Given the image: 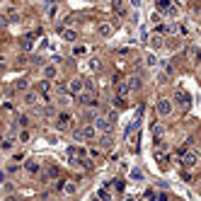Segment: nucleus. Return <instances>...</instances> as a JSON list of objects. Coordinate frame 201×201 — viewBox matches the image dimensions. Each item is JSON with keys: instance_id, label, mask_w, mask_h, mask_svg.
Here are the masks:
<instances>
[{"instance_id": "18", "label": "nucleus", "mask_w": 201, "mask_h": 201, "mask_svg": "<svg viewBox=\"0 0 201 201\" xmlns=\"http://www.w3.org/2000/svg\"><path fill=\"white\" fill-rule=\"evenodd\" d=\"M150 44H153V46H160V44H162V39L157 37V34H153V39H150Z\"/></svg>"}, {"instance_id": "7", "label": "nucleus", "mask_w": 201, "mask_h": 201, "mask_svg": "<svg viewBox=\"0 0 201 201\" xmlns=\"http://www.w3.org/2000/svg\"><path fill=\"white\" fill-rule=\"evenodd\" d=\"M80 90H82V80H70L68 82V92H70V95H80Z\"/></svg>"}, {"instance_id": "4", "label": "nucleus", "mask_w": 201, "mask_h": 201, "mask_svg": "<svg viewBox=\"0 0 201 201\" xmlns=\"http://www.w3.org/2000/svg\"><path fill=\"white\" fill-rule=\"evenodd\" d=\"M157 114H160V116H170V114H172V102L170 100H160L157 102Z\"/></svg>"}, {"instance_id": "8", "label": "nucleus", "mask_w": 201, "mask_h": 201, "mask_svg": "<svg viewBox=\"0 0 201 201\" xmlns=\"http://www.w3.org/2000/svg\"><path fill=\"white\" fill-rule=\"evenodd\" d=\"M187 54H189V58H192V61H194L196 65L201 63V51L196 49V46H189V51H187Z\"/></svg>"}, {"instance_id": "26", "label": "nucleus", "mask_w": 201, "mask_h": 201, "mask_svg": "<svg viewBox=\"0 0 201 201\" xmlns=\"http://www.w3.org/2000/svg\"><path fill=\"white\" fill-rule=\"evenodd\" d=\"M3 24H5V17H3V15H0V27H3Z\"/></svg>"}, {"instance_id": "2", "label": "nucleus", "mask_w": 201, "mask_h": 201, "mask_svg": "<svg viewBox=\"0 0 201 201\" xmlns=\"http://www.w3.org/2000/svg\"><path fill=\"white\" fill-rule=\"evenodd\" d=\"M172 104H182V107H189V104H192V97H189V95H187L182 87H174V92H172Z\"/></svg>"}, {"instance_id": "13", "label": "nucleus", "mask_w": 201, "mask_h": 201, "mask_svg": "<svg viewBox=\"0 0 201 201\" xmlns=\"http://www.w3.org/2000/svg\"><path fill=\"white\" fill-rule=\"evenodd\" d=\"M114 107H116V109H126V102H124V97H114Z\"/></svg>"}, {"instance_id": "10", "label": "nucleus", "mask_w": 201, "mask_h": 201, "mask_svg": "<svg viewBox=\"0 0 201 201\" xmlns=\"http://www.w3.org/2000/svg\"><path fill=\"white\" fill-rule=\"evenodd\" d=\"M80 133H82V138H95V136H97V131H95V126H87V128H82Z\"/></svg>"}, {"instance_id": "1", "label": "nucleus", "mask_w": 201, "mask_h": 201, "mask_svg": "<svg viewBox=\"0 0 201 201\" xmlns=\"http://www.w3.org/2000/svg\"><path fill=\"white\" fill-rule=\"evenodd\" d=\"M157 12L174 17V15H177V3H174V0H157Z\"/></svg>"}, {"instance_id": "19", "label": "nucleus", "mask_w": 201, "mask_h": 201, "mask_svg": "<svg viewBox=\"0 0 201 201\" xmlns=\"http://www.w3.org/2000/svg\"><path fill=\"white\" fill-rule=\"evenodd\" d=\"M87 65H90L92 70H97V68H100V61H97V58H92V61H90V63H87Z\"/></svg>"}, {"instance_id": "12", "label": "nucleus", "mask_w": 201, "mask_h": 201, "mask_svg": "<svg viewBox=\"0 0 201 201\" xmlns=\"http://www.w3.org/2000/svg\"><path fill=\"white\" fill-rule=\"evenodd\" d=\"M121 5H124V0H111V8H114L116 15H124V8H121Z\"/></svg>"}, {"instance_id": "6", "label": "nucleus", "mask_w": 201, "mask_h": 201, "mask_svg": "<svg viewBox=\"0 0 201 201\" xmlns=\"http://www.w3.org/2000/svg\"><path fill=\"white\" fill-rule=\"evenodd\" d=\"M95 124H97V128H100V131H107V133H109L111 126H114V124H111L109 119H104V116H100V119L95 121Z\"/></svg>"}, {"instance_id": "9", "label": "nucleus", "mask_w": 201, "mask_h": 201, "mask_svg": "<svg viewBox=\"0 0 201 201\" xmlns=\"http://www.w3.org/2000/svg\"><path fill=\"white\" fill-rule=\"evenodd\" d=\"M56 126H58V128H68V126H70V116H68V114H61Z\"/></svg>"}, {"instance_id": "23", "label": "nucleus", "mask_w": 201, "mask_h": 201, "mask_svg": "<svg viewBox=\"0 0 201 201\" xmlns=\"http://www.w3.org/2000/svg\"><path fill=\"white\" fill-rule=\"evenodd\" d=\"M19 141H22V143H27V141H29V133H27V131H22V133H19Z\"/></svg>"}, {"instance_id": "22", "label": "nucleus", "mask_w": 201, "mask_h": 201, "mask_svg": "<svg viewBox=\"0 0 201 201\" xmlns=\"http://www.w3.org/2000/svg\"><path fill=\"white\" fill-rule=\"evenodd\" d=\"M114 187H116L119 192H124V179H114Z\"/></svg>"}, {"instance_id": "15", "label": "nucleus", "mask_w": 201, "mask_h": 201, "mask_svg": "<svg viewBox=\"0 0 201 201\" xmlns=\"http://www.w3.org/2000/svg\"><path fill=\"white\" fill-rule=\"evenodd\" d=\"M24 100H27L29 104H37V102H39V97H37V92H29V95L24 97Z\"/></svg>"}, {"instance_id": "14", "label": "nucleus", "mask_w": 201, "mask_h": 201, "mask_svg": "<svg viewBox=\"0 0 201 201\" xmlns=\"http://www.w3.org/2000/svg\"><path fill=\"white\" fill-rule=\"evenodd\" d=\"M100 34L102 37H109L111 34V24H100Z\"/></svg>"}, {"instance_id": "5", "label": "nucleus", "mask_w": 201, "mask_h": 201, "mask_svg": "<svg viewBox=\"0 0 201 201\" xmlns=\"http://www.w3.org/2000/svg\"><path fill=\"white\" fill-rule=\"evenodd\" d=\"M37 90L44 95V100H46V102H51V82H49V80H41V82L37 85Z\"/></svg>"}, {"instance_id": "17", "label": "nucleus", "mask_w": 201, "mask_h": 201, "mask_svg": "<svg viewBox=\"0 0 201 201\" xmlns=\"http://www.w3.org/2000/svg\"><path fill=\"white\" fill-rule=\"evenodd\" d=\"M102 148H111V136H104V138H102Z\"/></svg>"}, {"instance_id": "21", "label": "nucleus", "mask_w": 201, "mask_h": 201, "mask_svg": "<svg viewBox=\"0 0 201 201\" xmlns=\"http://www.w3.org/2000/svg\"><path fill=\"white\" fill-rule=\"evenodd\" d=\"M44 73H46V78H56V68H46Z\"/></svg>"}, {"instance_id": "16", "label": "nucleus", "mask_w": 201, "mask_h": 201, "mask_svg": "<svg viewBox=\"0 0 201 201\" xmlns=\"http://www.w3.org/2000/svg\"><path fill=\"white\" fill-rule=\"evenodd\" d=\"M63 39H68V41H73V39H75V32H70V29H65V32H63Z\"/></svg>"}, {"instance_id": "11", "label": "nucleus", "mask_w": 201, "mask_h": 201, "mask_svg": "<svg viewBox=\"0 0 201 201\" xmlns=\"http://www.w3.org/2000/svg\"><path fill=\"white\" fill-rule=\"evenodd\" d=\"M24 167H27V172H32V174L39 172V162H37V160H27V165H24Z\"/></svg>"}, {"instance_id": "25", "label": "nucleus", "mask_w": 201, "mask_h": 201, "mask_svg": "<svg viewBox=\"0 0 201 201\" xmlns=\"http://www.w3.org/2000/svg\"><path fill=\"white\" fill-rule=\"evenodd\" d=\"M146 61H148V65H155V63H157V58H155V56H148Z\"/></svg>"}, {"instance_id": "20", "label": "nucleus", "mask_w": 201, "mask_h": 201, "mask_svg": "<svg viewBox=\"0 0 201 201\" xmlns=\"http://www.w3.org/2000/svg\"><path fill=\"white\" fill-rule=\"evenodd\" d=\"M63 192H65V194H73L75 187H73V184H63Z\"/></svg>"}, {"instance_id": "24", "label": "nucleus", "mask_w": 201, "mask_h": 201, "mask_svg": "<svg viewBox=\"0 0 201 201\" xmlns=\"http://www.w3.org/2000/svg\"><path fill=\"white\" fill-rule=\"evenodd\" d=\"M73 54H75V56H80V54H85V46H75V49H73Z\"/></svg>"}, {"instance_id": "3", "label": "nucleus", "mask_w": 201, "mask_h": 201, "mask_svg": "<svg viewBox=\"0 0 201 201\" xmlns=\"http://www.w3.org/2000/svg\"><path fill=\"white\" fill-rule=\"evenodd\" d=\"M199 162V153L196 150H182V165L184 167H194Z\"/></svg>"}]
</instances>
